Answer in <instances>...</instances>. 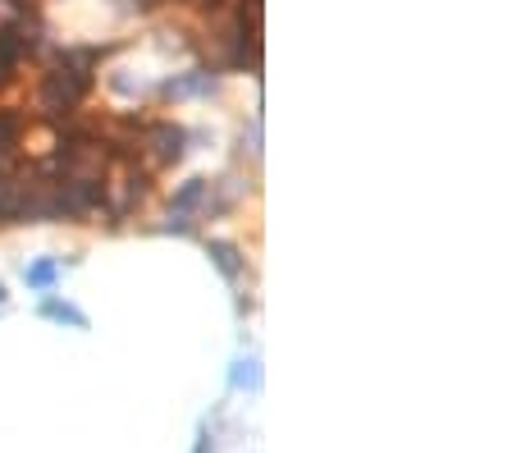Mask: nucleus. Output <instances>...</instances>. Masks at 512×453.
<instances>
[{
  "label": "nucleus",
  "mask_w": 512,
  "mask_h": 453,
  "mask_svg": "<svg viewBox=\"0 0 512 453\" xmlns=\"http://www.w3.org/2000/svg\"><path fill=\"white\" fill-rule=\"evenodd\" d=\"M92 78L96 74H83V69L64 65V60H51L46 74L37 78V106H42L46 124H60V119L78 115V106H83L87 92H92Z\"/></svg>",
  "instance_id": "nucleus-1"
},
{
  "label": "nucleus",
  "mask_w": 512,
  "mask_h": 453,
  "mask_svg": "<svg viewBox=\"0 0 512 453\" xmlns=\"http://www.w3.org/2000/svg\"><path fill=\"white\" fill-rule=\"evenodd\" d=\"M151 174L142 161H119L101 179V216L110 220H133L142 211V202L151 197Z\"/></svg>",
  "instance_id": "nucleus-2"
},
{
  "label": "nucleus",
  "mask_w": 512,
  "mask_h": 453,
  "mask_svg": "<svg viewBox=\"0 0 512 453\" xmlns=\"http://www.w3.org/2000/svg\"><path fill=\"white\" fill-rule=\"evenodd\" d=\"M138 147H142V165L147 170H174L188 156V129L174 124V119H147Z\"/></svg>",
  "instance_id": "nucleus-3"
},
{
  "label": "nucleus",
  "mask_w": 512,
  "mask_h": 453,
  "mask_svg": "<svg viewBox=\"0 0 512 453\" xmlns=\"http://www.w3.org/2000/svg\"><path fill=\"white\" fill-rule=\"evenodd\" d=\"M42 51V23L37 14H10V23H0V60L23 65Z\"/></svg>",
  "instance_id": "nucleus-4"
},
{
  "label": "nucleus",
  "mask_w": 512,
  "mask_h": 453,
  "mask_svg": "<svg viewBox=\"0 0 512 453\" xmlns=\"http://www.w3.org/2000/svg\"><path fill=\"white\" fill-rule=\"evenodd\" d=\"M55 211H60V220L101 216V184H83V179H64V184H55Z\"/></svg>",
  "instance_id": "nucleus-5"
},
{
  "label": "nucleus",
  "mask_w": 512,
  "mask_h": 453,
  "mask_svg": "<svg viewBox=\"0 0 512 453\" xmlns=\"http://www.w3.org/2000/svg\"><path fill=\"white\" fill-rule=\"evenodd\" d=\"M215 92H220V74L215 69H183V74L160 83L165 101H202V97H215Z\"/></svg>",
  "instance_id": "nucleus-6"
},
{
  "label": "nucleus",
  "mask_w": 512,
  "mask_h": 453,
  "mask_svg": "<svg viewBox=\"0 0 512 453\" xmlns=\"http://www.w3.org/2000/svg\"><path fill=\"white\" fill-rule=\"evenodd\" d=\"M206 257H211V266L220 270L229 284H238L247 275V257L238 243H229V238H206Z\"/></svg>",
  "instance_id": "nucleus-7"
},
{
  "label": "nucleus",
  "mask_w": 512,
  "mask_h": 453,
  "mask_svg": "<svg viewBox=\"0 0 512 453\" xmlns=\"http://www.w3.org/2000/svg\"><path fill=\"white\" fill-rule=\"evenodd\" d=\"M206 193H211V179H183L170 193V211H179V216H202Z\"/></svg>",
  "instance_id": "nucleus-8"
},
{
  "label": "nucleus",
  "mask_w": 512,
  "mask_h": 453,
  "mask_svg": "<svg viewBox=\"0 0 512 453\" xmlns=\"http://www.w3.org/2000/svg\"><path fill=\"white\" fill-rule=\"evenodd\" d=\"M0 225H23V188L5 165H0Z\"/></svg>",
  "instance_id": "nucleus-9"
},
{
  "label": "nucleus",
  "mask_w": 512,
  "mask_h": 453,
  "mask_svg": "<svg viewBox=\"0 0 512 453\" xmlns=\"http://www.w3.org/2000/svg\"><path fill=\"white\" fill-rule=\"evenodd\" d=\"M55 280H60V261H55V257H37L32 266H23V284H28V289H37V293L55 289Z\"/></svg>",
  "instance_id": "nucleus-10"
},
{
  "label": "nucleus",
  "mask_w": 512,
  "mask_h": 453,
  "mask_svg": "<svg viewBox=\"0 0 512 453\" xmlns=\"http://www.w3.org/2000/svg\"><path fill=\"white\" fill-rule=\"evenodd\" d=\"M42 316H46V321H60V325H74V330H87V316L78 312L74 302H60V298H42Z\"/></svg>",
  "instance_id": "nucleus-11"
},
{
  "label": "nucleus",
  "mask_w": 512,
  "mask_h": 453,
  "mask_svg": "<svg viewBox=\"0 0 512 453\" xmlns=\"http://www.w3.org/2000/svg\"><path fill=\"white\" fill-rule=\"evenodd\" d=\"M229 385L234 389H256L261 385V367H256V357H238L234 371H229Z\"/></svg>",
  "instance_id": "nucleus-12"
},
{
  "label": "nucleus",
  "mask_w": 512,
  "mask_h": 453,
  "mask_svg": "<svg viewBox=\"0 0 512 453\" xmlns=\"http://www.w3.org/2000/svg\"><path fill=\"white\" fill-rule=\"evenodd\" d=\"M243 151L252 161H261V119H252V129H243Z\"/></svg>",
  "instance_id": "nucleus-13"
},
{
  "label": "nucleus",
  "mask_w": 512,
  "mask_h": 453,
  "mask_svg": "<svg viewBox=\"0 0 512 453\" xmlns=\"http://www.w3.org/2000/svg\"><path fill=\"white\" fill-rule=\"evenodd\" d=\"M160 234H192V216H179V211H170V220L160 225Z\"/></svg>",
  "instance_id": "nucleus-14"
},
{
  "label": "nucleus",
  "mask_w": 512,
  "mask_h": 453,
  "mask_svg": "<svg viewBox=\"0 0 512 453\" xmlns=\"http://www.w3.org/2000/svg\"><path fill=\"white\" fill-rule=\"evenodd\" d=\"M14 83H19V65H10V60H0V92H10Z\"/></svg>",
  "instance_id": "nucleus-15"
},
{
  "label": "nucleus",
  "mask_w": 512,
  "mask_h": 453,
  "mask_svg": "<svg viewBox=\"0 0 512 453\" xmlns=\"http://www.w3.org/2000/svg\"><path fill=\"white\" fill-rule=\"evenodd\" d=\"M10 14H37V0H5Z\"/></svg>",
  "instance_id": "nucleus-16"
},
{
  "label": "nucleus",
  "mask_w": 512,
  "mask_h": 453,
  "mask_svg": "<svg viewBox=\"0 0 512 453\" xmlns=\"http://www.w3.org/2000/svg\"><path fill=\"white\" fill-rule=\"evenodd\" d=\"M192 453H215V444H211V431H206V426H202V435H197V449H192Z\"/></svg>",
  "instance_id": "nucleus-17"
},
{
  "label": "nucleus",
  "mask_w": 512,
  "mask_h": 453,
  "mask_svg": "<svg viewBox=\"0 0 512 453\" xmlns=\"http://www.w3.org/2000/svg\"><path fill=\"white\" fill-rule=\"evenodd\" d=\"M188 5H202V10H220L224 0H188Z\"/></svg>",
  "instance_id": "nucleus-18"
},
{
  "label": "nucleus",
  "mask_w": 512,
  "mask_h": 453,
  "mask_svg": "<svg viewBox=\"0 0 512 453\" xmlns=\"http://www.w3.org/2000/svg\"><path fill=\"white\" fill-rule=\"evenodd\" d=\"M138 10H156V5H165V0H133Z\"/></svg>",
  "instance_id": "nucleus-19"
},
{
  "label": "nucleus",
  "mask_w": 512,
  "mask_h": 453,
  "mask_svg": "<svg viewBox=\"0 0 512 453\" xmlns=\"http://www.w3.org/2000/svg\"><path fill=\"white\" fill-rule=\"evenodd\" d=\"M0 302H5V284H0Z\"/></svg>",
  "instance_id": "nucleus-20"
}]
</instances>
